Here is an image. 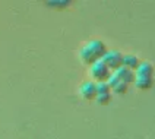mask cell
I'll list each match as a JSON object with an SVG mask.
<instances>
[{
	"mask_svg": "<svg viewBox=\"0 0 155 139\" xmlns=\"http://www.w3.org/2000/svg\"><path fill=\"white\" fill-rule=\"evenodd\" d=\"M89 73H91V76L94 79H97L98 82H104V79L108 78V68H107V65L100 59V60H97L92 63V66H91V69H89Z\"/></svg>",
	"mask_w": 155,
	"mask_h": 139,
	"instance_id": "obj_2",
	"label": "cell"
},
{
	"mask_svg": "<svg viewBox=\"0 0 155 139\" xmlns=\"http://www.w3.org/2000/svg\"><path fill=\"white\" fill-rule=\"evenodd\" d=\"M97 101L100 104H107L110 100V87L107 85V82H98L97 84Z\"/></svg>",
	"mask_w": 155,
	"mask_h": 139,
	"instance_id": "obj_4",
	"label": "cell"
},
{
	"mask_svg": "<svg viewBox=\"0 0 155 139\" xmlns=\"http://www.w3.org/2000/svg\"><path fill=\"white\" fill-rule=\"evenodd\" d=\"M152 65L148 63V61H142L139 63L135 69V73L133 75H152Z\"/></svg>",
	"mask_w": 155,
	"mask_h": 139,
	"instance_id": "obj_7",
	"label": "cell"
},
{
	"mask_svg": "<svg viewBox=\"0 0 155 139\" xmlns=\"http://www.w3.org/2000/svg\"><path fill=\"white\" fill-rule=\"evenodd\" d=\"M79 94L84 97V98H86V100L95 98V95H97V84H94L92 81L84 82V84L79 87Z\"/></svg>",
	"mask_w": 155,
	"mask_h": 139,
	"instance_id": "obj_5",
	"label": "cell"
},
{
	"mask_svg": "<svg viewBox=\"0 0 155 139\" xmlns=\"http://www.w3.org/2000/svg\"><path fill=\"white\" fill-rule=\"evenodd\" d=\"M136 87L140 89H148L152 85V75H133Z\"/></svg>",
	"mask_w": 155,
	"mask_h": 139,
	"instance_id": "obj_6",
	"label": "cell"
},
{
	"mask_svg": "<svg viewBox=\"0 0 155 139\" xmlns=\"http://www.w3.org/2000/svg\"><path fill=\"white\" fill-rule=\"evenodd\" d=\"M121 59H123V56L119 51H105L104 56L101 57V60L107 65L108 69H117V68H120Z\"/></svg>",
	"mask_w": 155,
	"mask_h": 139,
	"instance_id": "obj_3",
	"label": "cell"
},
{
	"mask_svg": "<svg viewBox=\"0 0 155 139\" xmlns=\"http://www.w3.org/2000/svg\"><path fill=\"white\" fill-rule=\"evenodd\" d=\"M121 63L124 65V68H127V69H136V66L139 65L138 59L135 57V56H132V54H127V56H123V59H121Z\"/></svg>",
	"mask_w": 155,
	"mask_h": 139,
	"instance_id": "obj_8",
	"label": "cell"
},
{
	"mask_svg": "<svg viewBox=\"0 0 155 139\" xmlns=\"http://www.w3.org/2000/svg\"><path fill=\"white\" fill-rule=\"evenodd\" d=\"M105 53V47H104L103 41H89L86 43L82 48H81V59L84 63H94V61L100 60Z\"/></svg>",
	"mask_w": 155,
	"mask_h": 139,
	"instance_id": "obj_1",
	"label": "cell"
}]
</instances>
